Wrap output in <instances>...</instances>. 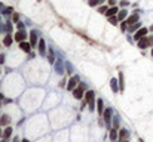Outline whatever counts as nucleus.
I'll use <instances>...</instances> for the list:
<instances>
[{
  "label": "nucleus",
  "instance_id": "37",
  "mask_svg": "<svg viewBox=\"0 0 153 142\" xmlns=\"http://www.w3.org/2000/svg\"><path fill=\"white\" fill-rule=\"evenodd\" d=\"M3 62H5V55L0 53V64H3Z\"/></svg>",
  "mask_w": 153,
  "mask_h": 142
},
{
  "label": "nucleus",
  "instance_id": "4",
  "mask_svg": "<svg viewBox=\"0 0 153 142\" xmlns=\"http://www.w3.org/2000/svg\"><path fill=\"white\" fill-rule=\"evenodd\" d=\"M111 115H113V113H111V110H110V108H106V110H104V113H103V119H104V123L107 124V126H110Z\"/></svg>",
  "mask_w": 153,
  "mask_h": 142
},
{
  "label": "nucleus",
  "instance_id": "26",
  "mask_svg": "<svg viewBox=\"0 0 153 142\" xmlns=\"http://www.w3.org/2000/svg\"><path fill=\"white\" fill-rule=\"evenodd\" d=\"M11 135H12V129L6 127V129H5V133H3V136H5V138H9Z\"/></svg>",
  "mask_w": 153,
  "mask_h": 142
},
{
  "label": "nucleus",
  "instance_id": "33",
  "mask_svg": "<svg viewBox=\"0 0 153 142\" xmlns=\"http://www.w3.org/2000/svg\"><path fill=\"white\" fill-rule=\"evenodd\" d=\"M128 5H129V2H128V0H120V6H122V7L128 6Z\"/></svg>",
  "mask_w": 153,
  "mask_h": 142
},
{
  "label": "nucleus",
  "instance_id": "15",
  "mask_svg": "<svg viewBox=\"0 0 153 142\" xmlns=\"http://www.w3.org/2000/svg\"><path fill=\"white\" fill-rule=\"evenodd\" d=\"M110 86H111V89H113V92H118L119 90V81L116 78H111L110 80Z\"/></svg>",
  "mask_w": 153,
  "mask_h": 142
},
{
  "label": "nucleus",
  "instance_id": "2",
  "mask_svg": "<svg viewBox=\"0 0 153 142\" xmlns=\"http://www.w3.org/2000/svg\"><path fill=\"white\" fill-rule=\"evenodd\" d=\"M83 90H85V85H83V83H80V85L77 86V87H74L71 92H73V96H74L76 99H82V96L85 95Z\"/></svg>",
  "mask_w": 153,
  "mask_h": 142
},
{
  "label": "nucleus",
  "instance_id": "47",
  "mask_svg": "<svg viewBox=\"0 0 153 142\" xmlns=\"http://www.w3.org/2000/svg\"><path fill=\"white\" fill-rule=\"evenodd\" d=\"M0 136H2V132H0Z\"/></svg>",
  "mask_w": 153,
  "mask_h": 142
},
{
  "label": "nucleus",
  "instance_id": "46",
  "mask_svg": "<svg viewBox=\"0 0 153 142\" xmlns=\"http://www.w3.org/2000/svg\"><path fill=\"white\" fill-rule=\"evenodd\" d=\"M152 55H153V49H152Z\"/></svg>",
  "mask_w": 153,
  "mask_h": 142
},
{
  "label": "nucleus",
  "instance_id": "3",
  "mask_svg": "<svg viewBox=\"0 0 153 142\" xmlns=\"http://www.w3.org/2000/svg\"><path fill=\"white\" fill-rule=\"evenodd\" d=\"M147 33H149V28H146V27L140 28L138 31H135V34H134V40H137V42H138L140 39L146 37V36H147Z\"/></svg>",
  "mask_w": 153,
  "mask_h": 142
},
{
  "label": "nucleus",
  "instance_id": "43",
  "mask_svg": "<svg viewBox=\"0 0 153 142\" xmlns=\"http://www.w3.org/2000/svg\"><path fill=\"white\" fill-rule=\"evenodd\" d=\"M0 99H3V95H2V93H0Z\"/></svg>",
  "mask_w": 153,
  "mask_h": 142
},
{
  "label": "nucleus",
  "instance_id": "17",
  "mask_svg": "<svg viewBox=\"0 0 153 142\" xmlns=\"http://www.w3.org/2000/svg\"><path fill=\"white\" fill-rule=\"evenodd\" d=\"M9 121H11L9 115H0V124H2V126H6Z\"/></svg>",
  "mask_w": 153,
  "mask_h": 142
},
{
  "label": "nucleus",
  "instance_id": "48",
  "mask_svg": "<svg viewBox=\"0 0 153 142\" xmlns=\"http://www.w3.org/2000/svg\"><path fill=\"white\" fill-rule=\"evenodd\" d=\"M0 30H2V27H0Z\"/></svg>",
  "mask_w": 153,
  "mask_h": 142
},
{
  "label": "nucleus",
  "instance_id": "16",
  "mask_svg": "<svg viewBox=\"0 0 153 142\" xmlns=\"http://www.w3.org/2000/svg\"><path fill=\"white\" fill-rule=\"evenodd\" d=\"M97 110H98V114H103V113H104V104H103V99H98Z\"/></svg>",
  "mask_w": 153,
  "mask_h": 142
},
{
  "label": "nucleus",
  "instance_id": "34",
  "mask_svg": "<svg viewBox=\"0 0 153 142\" xmlns=\"http://www.w3.org/2000/svg\"><path fill=\"white\" fill-rule=\"evenodd\" d=\"M11 12H12V7H5V10H3V14L5 15H9Z\"/></svg>",
  "mask_w": 153,
  "mask_h": 142
},
{
  "label": "nucleus",
  "instance_id": "9",
  "mask_svg": "<svg viewBox=\"0 0 153 142\" xmlns=\"http://www.w3.org/2000/svg\"><path fill=\"white\" fill-rule=\"evenodd\" d=\"M55 71L60 74V76L64 73V64H63V61H61V59L55 61Z\"/></svg>",
  "mask_w": 153,
  "mask_h": 142
},
{
  "label": "nucleus",
  "instance_id": "31",
  "mask_svg": "<svg viewBox=\"0 0 153 142\" xmlns=\"http://www.w3.org/2000/svg\"><path fill=\"white\" fill-rule=\"evenodd\" d=\"M113 126H114V129L119 127V117H114V120H113Z\"/></svg>",
  "mask_w": 153,
  "mask_h": 142
},
{
  "label": "nucleus",
  "instance_id": "30",
  "mask_svg": "<svg viewBox=\"0 0 153 142\" xmlns=\"http://www.w3.org/2000/svg\"><path fill=\"white\" fill-rule=\"evenodd\" d=\"M126 28H128V22H126V21H122V24H120V30H122V31H125Z\"/></svg>",
  "mask_w": 153,
  "mask_h": 142
},
{
  "label": "nucleus",
  "instance_id": "39",
  "mask_svg": "<svg viewBox=\"0 0 153 142\" xmlns=\"http://www.w3.org/2000/svg\"><path fill=\"white\" fill-rule=\"evenodd\" d=\"M3 10H5V6H3V3H0V14H3Z\"/></svg>",
  "mask_w": 153,
  "mask_h": 142
},
{
  "label": "nucleus",
  "instance_id": "45",
  "mask_svg": "<svg viewBox=\"0 0 153 142\" xmlns=\"http://www.w3.org/2000/svg\"><path fill=\"white\" fill-rule=\"evenodd\" d=\"M150 30H152V31H153V25H152V27H150Z\"/></svg>",
  "mask_w": 153,
  "mask_h": 142
},
{
  "label": "nucleus",
  "instance_id": "35",
  "mask_svg": "<svg viewBox=\"0 0 153 142\" xmlns=\"http://www.w3.org/2000/svg\"><path fill=\"white\" fill-rule=\"evenodd\" d=\"M16 27H18V28H20V30H24V22L18 21V22H16Z\"/></svg>",
  "mask_w": 153,
  "mask_h": 142
},
{
  "label": "nucleus",
  "instance_id": "11",
  "mask_svg": "<svg viewBox=\"0 0 153 142\" xmlns=\"http://www.w3.org/2000/svg\"><path fill=\"white\" fill-rule=\"evenodd\" d=\"M147 46H149V39H147V37H143V39L138 40V48L140 49H146Z\"/></svg>",
  "mask_w": 153,
  "mask_h": 142
},
{
  "label": "nucleus",
  "instance_id": "36",
  "mask_svg": "<svg viewBox=\"0 0 153 142\" xmlns=\"http://www.w3.org/2000/svg\"><path fill=\"white\" fill-rule=\"evenodd\" d=\"M114 5H116V0H109V6H114Z\"/></svg>",
  "mask_w": 153,
  "mask_h": 142
},
{
  "label": "nucleus",
  "instance_id": "25",
  "mask_svg": "<svg viewBox=\"0 0 153 142\" xmlns=\"http://www.w3.org/2000/svg\"><path fill=\"white\" fill-rule=\"evenodd\" d=\"M118 16H110V18H109V22H110L111 25H118Z\"/></svg>",
  "mask_w": 153,
  "mask_h": 142
},
{
  "label": "nucleus",
  "instance_id": "21",
  "mask_svg": "<svg viewBox=\"0 0 153 142\" xmlns=\"http://www.w3.org/2000/svg\"><path fill=\"white\" fill-rule=\"evenodd\" d=\"M14 42V39H12V36H6L5 39H3V43H5V46H11Z\"/></svg>",
  "mask_w": 153,
  "mask_h": 142
},
{
  "label": "nucleus",
  "instance_id": "14",
  "mask_svg": "<svg viewBox=\"0 0 153 142\" xmlns=\"http://www.w3.org/2000/svg\"><path fill=\"white\" fill-rule=\"evenodd\" d=\"M118 81H119V90H122V92H123V89H125V83H123V73H122V71L119 73Z\"/></svg>",
  "mask_w": 153,
  "mask_h": 142
},
{
  "label": "nucleus",
  "instance_id": "7",
  "mask_svg": "<svg viewBox=\"0 0 153 142\" xmlns=\"http://www.w3.org/2000/svg\"><path fill=\"white\" fill-rule=\"evenodd\" d=\"M25 39H27V33H25L24 30H20L18 33H15V40H16V42L21 43V42H24Z\"/></svg>",
  "mask_w": 153,
  "mask_h": 142
},
{
  "label": "nucleus",
  "instance_id": "29",
  "mask_svg": "<svg viewBox=\"0 0 153 142\" xmlns=\"http://www.w3.org/2000/svg\"><path fill=\"white\" fill-rule=\"evenodd\" d=\"M12 21H14L15 24L20 21V14H14V15H12Z\"/></svg>",
  "mask_w": 153,
  "mask_h": 142
},
{
  "label": "nucleus",
  "instance_id": "40",
  "mask_svg": "<svg viewBox=\"0 0 153 142\" xmlns=\"http://www.w3.org/2000/svg\"><path fill=\"white\" fill-rule=\"evenodd\" d=\"M14 142H20V139H18V138H16V136H15V139H14Z\"/></svg>",
  "mask_w": 153,
  "mask_h": 142
},
{
  "label": "nucleus",
  "instance_id": "19",
  "mask_svg": "<svg viewBox=\"0 0 153 142\" xmlns=\"http://www.w3.org/2000/svg\"><path fill=\"white\" fill-rule=\"evenodd\" d=\"M125 18H126V9L119 10V12H118V19H119V21H123Z\"/></svg>",
  "mask_w": 153,
  "mask_h": 142
},
{
  "label": "nucleus",
  "instance_id": "20",
  "mask_svg": "<svg viewBox=\"0 0 153 142\" xmlns=\"http://www.w3.org/2000/svg\"><path fill=\"white\" fill-rule=\"evenodd\" d=\"M48 61H49V64H55V55H54V50L52 49H49Z\"/></svg>",
  "mask_w": 153,
  "mask_h": 142
},
{
  "label": "nucleus",
  "instance_id": "42",
  "mask_svg": "<svg viewBox=\"0 0 153 142\" xmlns=\"http://www.w3.org/2000/svg\"><path fill=\"white\" fill-rule=\"evenodd\" d=\"M2 142H7V141H6V138H5V139H2Z\"/></svg>",
  "mask_w": 153,
  "mask_h": 142
},
{
  "label": "nucleus",
  "instance_id": "44",
  "mask_svg": "<svg viewBox=\"0 0 153 142\" xmlns=\"http://www.w3.org/2000/svg\"><path fill=\"white\" fill-rule=\"evenodd\" d=\"M120 142H128V141H126V139H122V141H120Z\"/></svg>",
  "mask_w": 153,
  "mask_h": 142
},
{
  "label": "nucleus",
  "instance_id": "41",
  "mask_svg": "<svg viewBox=\"0 0 153 142\" xmlns=\"http://www.w3.org/2000/svg\"><path fill=\"white\" fill-rule=\"evenodd\" d=\"M21 142H30V141H28V139H22Z\"/></svg>",
  "mask_w": 153,
  "mask_h": 142
},
{
  "label": "nucleus",
  "instance_id": "28",
  "mask_svg": "<svg viewBox=\"0 0 153 142\" xmlns=\"http://www.w3.org/2000/svg\"><path fill=\"white\" fill-rule=\"evenodd\" d=\"M107 9H109L107 6H100V7H98V12H100V14H106V12H107Z\"/></svg>",
  "mask_w": 153,
  "mask_h": 142
},
{
  "label": "nucleus",
  "instance_id": "1",
  "mask_svg": "<svg viewBox=\"0 0 153 142\" xmlns=\"http://www.w3.org/2000/svg\"><path fill=\"white\" fill-rule=\"evenodd\" d=\"M85 101L88 102L91 111H94L95 110V93L92 92V90H88V92L85 93Z\"/></svg>",
  "mask_w": 153,
  "mask_h": 142
},
{
  "label": "nucleus",
  "instance_id": "13",
  "mask_svg": "<svg viewBox=\"0 0 153 142\" xmlns=\"http://www.w3.org/2000/svg\"><path fill=\"white\" fill-rule=\"evenodd\" d=\"M39 52H40L42 55H45V53H46V43H45V40H43V39H40V40H39Z\"/></svg>",
  "mask_w": 153,
  "mask_h": 142
},
{
  "label": "nucleus",
  "instance_id": "27",
  "mask_svg": "<svg viewBox=\"0 0 153 142\" xmlns=\"http://www.w3.org/2000/svg\"><path fill=\"white\" fill-rule=\"evenodd\" d=\"M65 67H67V73L71 74V73H73V67H71V64H70V62H65Z\"/></svg>",
  "mask_w": 153,
  "mask_h": 142
},
{
  "label": "nucleus",
  "instance_id": "38",
  "mask_svg": "<svg viewBox=\"0 0 153 142\" xmlns=\"http://www.w3.org/2000/svg\"><path fill=\"white\" fill-rule=\"evenodd\" d=\"M150 44L153 46V36H150V37H149V46H150Z\"/></svg>",
  "mask_w": 153,
  "mask_h": 142
},
{
  "label": "nucleus",
  "instance_id": "10",
  "mask_svg": "<svg viewBox=\"0 0 153 142\" xmlns=\"http://www.w3.org/2000/svg\"><path fill=\"white\" fill-rule=\"evenodd\" d=\"M118 12H119L118 7H116V6H111V7H109V9H107L106 16H107V18H110V16H116V15H118Z\"/></svg>",
  "mask_w": 153,
  "mask_h": 142
},
{
  "label": "nucleus",
  "instance_id": "8",
  "mask_svg": "<svg viewBox=\"0 0 153 142\" xmlns=\"http://www.w3.org/2000/svg\"><path fill=\"white\" fill-rule=\"evenodd\" d=\"M77 81H79V77H77V76H74V77H71V78L69 80V85H67V89H69V90H73V89H74V87L77 86Z\"/></svg>",
  "mask_w": 153,
  "mask_h": 142
},
{
  "label": "nucleus",
  "instance_id": "32",
  "mask_svg": "<svg viewBox=\"0 0 153 142\" xmlns=\"http://www.w3.org/2000/svg\"><path fill=\"white\" fill-rule=\"evenodd\" d=\"M11 30H12V24L6 22V25H5V31H11Z\"/></svg>",
  "mask_w": 153,
  "mask_h": 142
},
{
  "label": "nucleus",
  "instance_id": "23",
  "mask_svg": "<svg viewBox=\"0 0 153 142\" xmlns=\"http://www.w3.org/2000/svg\"><path fill=\"white\" fill-rule=\"evenodd\" d=\"M119 138H120V141H122V139H126V138H128V132L122 129V130L119 132Z\"/></svg>",
  "mask_w": 153,
  "mask_h": 142
},
{
  "label": "nucleus",
  "instance_id": "22",
  "mask_svg": "<svg viewBox=\"0 0 153 142\" xmlns=\"http://www.w3.org/2000/svg\"><path fill=\"white\" fill-rule=\"evenodd\" d=\"M140 27H141V24H140V22H135L134 25H129L128 28H129V31H138Z\"/></svg>",
  "mask_w": 153,
  "mask_h": 142
},
{
  "label": "nucleus",
  "instance_id": "12",
  "mask_svg": "<svg viewBox=\"0 0 153 142\" xmlns=\"http://www.w3.org/2000/svg\"><path fill=\"white\" fill-rule=\"evenodd\" d=\"M20 48H21V50L22 52H30V50H31V44H30V43H27V42H21L20 43Z\"/></svg>",
  "mask_w": 153,
  "mask_h": 142
},
{
  "label": "nucleus",
  "instance_id": "18",
  "mask_svg": "<svg viewBox=\"0 0 153 142\" xmlns=\"http://www.w3.org/2000/svg\"><path fill=\"white\" fill-rule=\"evenodd\" d=\"M109 138H110V141H116V139H118V132H116V129H110Z\"/></svg>",
  "mask_w": 153,
  "mask_h": 142
},
{
  "label": "nucleus",
  "instance_id": "24",
  "mask_svg": "<svg viewBox=\"0 0 153 142\" xmlns=\"http://www.w3.org/2000/svg\"><path fill=\"white\" fill-rule=\"evenodd\" d=\"M106 0H89V6H97V5H101Z\"/></svg>",
  "mask_w": 153,
  "mask_h": 142
},
{
  "label": "nucleus",
  "instance_id": "6",
  "mask_svg": "<svg viewBox=\"0 0 153 142\" xmlns=\"http://www.w3.org/2000/svg\"><path fill=\"white\" fill-rule=\"evenodd\" d=\"M37 39H39V33H37V30H33L30 33V44H31V48L37 44Z\"/></svg>",
  "mask_w": 153,
  "mask_h": 142
},
{
  "label": "nucleus",
  "instance_id": "5",
  "mask_svg": "<svg viewBox=\"0 0 153 142\" xmlns=\"http://www.w3.org/2000/svg\"><path fill=\"white\" fill-rule=\"evenodd\" d=\"M138 12H140V10H135V12H134V14L128 18V19H126V22H128V27H129V25H134L135 22H138V18H140Z\"/></svg>",
  "mask_w": 153,
  "mask_h": 142
}]
</instances>
